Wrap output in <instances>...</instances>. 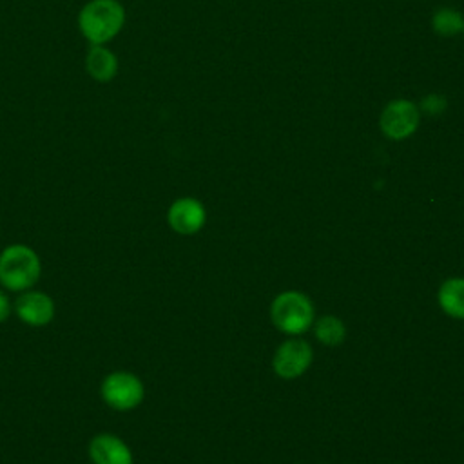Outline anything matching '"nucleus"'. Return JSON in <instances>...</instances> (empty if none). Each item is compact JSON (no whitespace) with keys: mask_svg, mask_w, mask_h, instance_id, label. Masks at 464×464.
Wrapping results in <instances>:
<instances>
[{"mask_svg":"<svg viewBox=\"0 0 464 464\" xmlns=\"http://www.w3.org/2000/svg\"><path fill=\"white\" fill-rule=\"evenodd\" d=\"M431 25L435 29L437 34L442 36H453L457 33L462 31L464 27V18L459 11L451 9V7H440L433 13L431 16Z\"/></svg>","mask_w":464,"mask_h":464,"instance_id":"nucleus-13","label":"nucleus"},{"mask_svg":"<svg viewBox=\"0 0 464 464\" xmlns=\"http://www.w3.org/2000/svg\"><path fill=\"white\" fill-rule=\"evenodd\" d=\"M439 306L455 319H464V277L446 279L437 292Z\"/></svg>","mask_w":464,"mask_h":464,"instance_id":"nucleus-11","label":"nucleus"},{"mask_svg":"<svg viewBox=\"0 0 464 464\" xmlns=\"http://www.w3.org/2000/svg\"><path fill=\"white\" fill-rule=\"evenodd\" d=\"M270 317L279 332L299 335L314 323V304L306 294L286 290L274 297L270 304Z\"/></svg>","mask_w":464,"mask_h":464,"instance_id":"nucleus-3","label":"nucleus"},{"mask_svg":"<svg viewBox=\"0 0 464 464\" xmlns=\"http://www.w3.org/2000/svg\"><path fill=\"white\" fill-rule=\"evenodd\" d=\"M118 56L107 45H91L85 54V71L96 82H111L118 74Z\"/></svg>","mask_w":464,"mask_h":464,"instance_id":"nucleus-10","label":"nucleus"},{"mask_svg":"<svg viewBox=\"0 0 464 464\" xmlns=\"http://www.w3.org/2000/svg\"><path fill=\"white\" fill-rule=\"evenodd\" d=\"M419 107L404 98H397L386 103L381 112V130L392 140H404L411 136L419 127Z\"/></svg>","mask_w":464,"mask_h":464,"instance_id":"nucleus-5","label":"nucleus"},{"mask_svg":"<svg viewBox=\"0 0 464 464\" xmlns=\"http://www.w3.org/2000/svg\"><path fill=\"white\" fill-rule=\"evenodd\" d=\"M100 392L105 404L116 411L134 410L145 397V388L140 377L123 370L109 373L103 379Z\"/></svg>","mask_w":464,"mask_h":464,"instance_id":"nucleus-4","label":"nucleus"},{"mask_svg":"<svg viewBox=\"0 0 464 464\" xmlns=\"http://www.w3.org/2000/svg\"><path fill=\"white\" fill-rule=\"evenodd\" d=\"M462 33H464V27H462Z\"/></svg>","mask_w":464,"mask_h":464,"instance_id":"nucleus-16","label":"nucleus"},{"mask_svg":"<svg viewBox=\"0 0 464 464\" xmlns=\"http://www.w3.org/2000/svg\"><path fill=\"white\" fill-rule=\"evenodd\" d=\"M42 274L40 257L25 245H11L0 254V283L14 292L29 290Z\"/></svg>","mask_w":464,"mask_h":464,"instance_id":"nucleus-2","label":"nucleus"},{"mask_svg":"<svg viewBox=\"0 0 464 464\" xmlns=\"http://www.w3.org/2000/svg\"><path fill=\"white\" fill-rule=\"evenodd\" d=\"M14 312L29 326H45L54 317V303L47 294L29 290L16 299Z\"/></svg>","mask_w":464,"mask_h":464,"instance_id":"nucleus-8","label":"nucleus"},{"mask_svg":"<svg viewBox=\"0 0 464 464\" xmlns=\"http://www.w3.org/2000/svg\"><path fill=\"white\" fill-rule=\"evenodd\" d=\"M444 107H446V100H444V96H439V94H430V96H426L424 100H422V109L426 111V112H430V114H439L440 111H444Z\"/></svg>","mask_w":464,"mask_h":464,"instance_id":"nucleus-14","label":"nucleus"},{"mask_svg":"<svg viewBox=\"0 0 464 464\" xmlns=\"http://www.w3.org/2000/svg\"><path fill=\"white\" fill-rule=\"evenodd\" d=\"M207 221L205 207L196 198H179L167 210V223L178 234H196Z\"/></svg>","mask_w":464,"mask_h":464,"instance_id":"nucleus-7","label":"nucleus"},{"mask_svg":"<svg viewBox=\"0 0 464 464\" xmlns=\"http://www.w3.org/2000/svg\"><path fill=\"white\" fill-rule=\"evenodd\" d=\"M9 314H11V301L4 292H0V323L5 321Z\"/></svg>","mask_w":464,"mask_h":464,"instance_id":"nucleus-15","label":"nucleus"},{"mask_svg":"<svg viewBox=\"0 0 464 464\" xmlns=\"http://www.w3.org/2000/svg\"><path fill=\"white\" fill-rule=\"evenodd\" d=\"M314 334L323 344L337 346L346 337V326L335 315H323L314 323Z\"/></svg>","mask_w":464,"mask_h":464,"instance_id":"nucleus-12","label":"nucleus"},{"mask_svg":"<svg viewBox=\"0 0 464 464\" xmlns=\"http://www.w3.org/2000/svg\"><path fill=\"white\" fill-rule=\"evenodd\" d=\"M312 357L314 350L310 343L294 337L283 341L277 346L272 359V368L283 379H295L308 370V366L312 364Z\"/></svg>","mask_w":464,"mask_h":464,"instance_id":"nucleus-6","label":"nucleus"},{"mask_svg":"<svg viewBox=\"0 0 464 464\" xmlns=\"http://www.w3.org/2000/svg\"><path fill=\"white\" fill-rule=\"evenodd\" d=\"M125 9L118 0H89L78 13V29L91 45H105L120 34Z\"/></svg>","mask_w":464,"mask_h":464,"instance_id":"nucleus-1","label":"nucleus"},{"mask_svg":"<svg viewBox=\"0 0 464 464\" xmlns=\"http://www.w3.org/2000/svg\"><path fill=\"white\" fill-rule=\"evenodd\" d=\"M89 455L92 464H132L130 448L116 435H96L89 444Z\"/></svg>","mask_w":464,"mask_h":464,"instance_id":"nucleus-9","label":"nucleus"}]
</instances>
